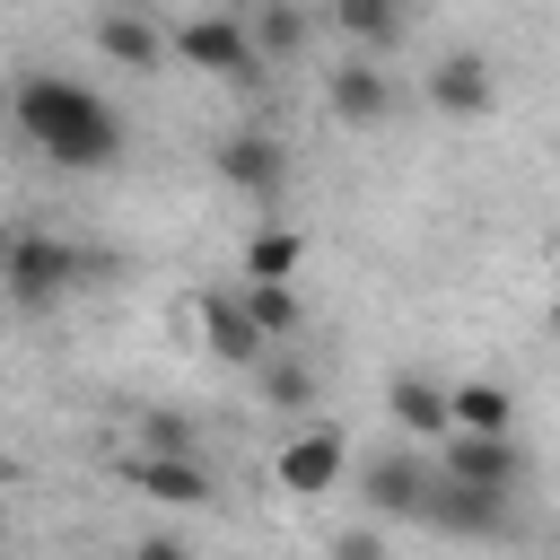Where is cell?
Instances as JSON below:
<instances>
[{"instance_id": "277c9868", "label": "cell", "mask_w": 560, "mask_h": 560, "mask_svg": "<svg viewBox=\"0 0 560 560\" xmlns=\"http://www.w3.org/2000/svg\"><path fill=\"white\" fill-rule=\"evenodd\" d=\"M175 52H184L192 70H210V79H236V88L262 79V44H254L236 18H192V26L175 35Z\"/></svg>"}, {"instance_id": "9c48e42d", "label": "cell", "mask_w": 560, "mask_h": 560, "mask_svg": "<svg viewBox=\"0 0 560 560\" xmlns=\"http://www.w3.org/2000/svg\"><path fill=\"white\" fill-rule=\"evenodd\" d=\"M490 96H499V79H490V61H481V52H446V61L429 70V105H438V114H455V122L490 114Z\"/></svg>"}, {"instance_id": "2e32d148", "label": "cell", "mask_w": 560, "mask_h": 560, "mask_svg": "<svg viewBox=\"0 0 560 560\" xmlns=\"http://www.w3.org/2000/svg\"><path fill=\"white\" fill-rule=\"evenodd\" d=\"M508 420H516V394L508 385H490V376L455 385V429H508Z\"/></svg>"}, {"instance_id": "6da1fadb", "label": "cell", "mask_w": 560, "mask_h": 560, "mask_svg": "<svg viewBox=\"0 0 560 560\" xmlns=\"http://www.w3.org/2000/svg\"><path fill=\"white\" fill-rule=\"evenodd\" d=\"M9 114L35 140V158H52V166H79L88 175V166H114L122 158V114L96 88L61 79V70H26L18 96H9Z\"/></svg>"}, {"instance_id": "5b68a950", "label": "cell", "mask_w": 560, "mask_h": 560, "mask_svg": "<svg viewBox=\"0 0 560 560\" xmlns=\"http://www.w3.org/2000/svg\"><path fill=\"white\" fill-rule=\"evenodd\" d=\"M192 324H201V341H210L228 368H262V350H271V332L254 324L245 289H236V298H228V289H201V298H192Z\"/></svg>"}, {"instance_id": "8992f818", "label": "cell", "mask_w": 560, "mask_h": 560, "mask_svg": "<svg viewBox=\"0 0 560 560\" xmlns=\"http://www.w3.org/2000/svg\"><path fill=\"white\" fill-rule=\"evenodd\" d=\"M446 472L455 481H472V490H516L525 481V455L508 446V429H446Z\"/></svg>"}, {"instance_id": "7a4b0ae2", "label": "cell", "mask_w": 560, "mask_h": 560, "mask_svg": "<svg viewBox=\"0 0 560 560\" xmlns=\"http://www.w3.org/2000/svg\"><path fill=\"white\" fill-rule=\"evenodd\" d=\"M79 280H88V254L61 245V236H9V245H0V289H9L26 315L61 306Z\"/></svg>"}, {"instance_id": "603a6c76", "label": "cell", "mask_w": 560, "mask_h": 560, "mask_svg": "<svg viewBox=\"0 0 560 560\" xmlns=\"http://www.w3.org/2000/svg\"><path fill=\"white\" fill-rule=\"evenodd\" d=\"M0 245H9V236H0Z\"/></svg>"}, {"instance_id": "e0dca14e", "label": "cell", "mask_w": 560, "mask_h": 560, "mask_svg": "<svg viewBox=\"0 0 560 560\" xmlns=\"http://www.w3.org/2000/svg\"><path fill=\"white\" fill-rule=\"evenodd\" d=\"M245 306H254V324H262L271 341L298 332V298H289V280H245Z\"/></svg>"}, {"instance_id": "7c38bea8", "label": "cell", "mask_w": 560, "mask_h": 560, "mask_svg": "<svg viewBox=\"0 0 560 560\" xmlns=\"http://www.w3.org/2000/svg\"><path fill=\"white\" fill-rule=\"evenodd\" d=\"M385 411H394L411 438H446V429H455V394L429 385V376H394V385H385Z\"/></svg>"}, {"instance_id": "8fae6325", "label": "cell", "mask_w": 560, "mask_h": 560, "mask_svg": "<svg viewBox=\"0 0 560 560\" xmlns=\"http://www.w3.org/2000/svg\"><path fill=\"white\" fill-rule=\"evenodd\" d=\"M324 105H332L341 122H385V114H394V79H385L376 61H341V70L324 79Z\"/></svg>"}, {"instance_id": "44dd1931", "label": "cell", "mask_w": 560, "mask_h": 560, "mask_svg": "<svg viewBox=\"0 0 560 560\" xmlns=\"http://www.w3.org/2000/svg\"><path fill=\"white\" fill-rule=\"evenodd\" d=\"M332 551H341V560H376V551H385V534H376V525H359V534H341Z\"/></svg>"}, {"instance_id": "d6986e66", "label": "cell", "mask_w": 560, "mask_h": 560, "mask_svg": "<svg viewBox=\"0 0 560 560\" xmlns=\"http://www.w3.org/2000/svg\"><path fill=\"white\" fill-rule=\"evenodd\" d=\"M254 44H262V52H280V61H289V52H298V44H306V18H298V9H289V0H271V9H262V18H254Z\"/></svg>"}, {"instance_id": "ac0fdd59", "label": "cell", "mask_w": 560, "mask_h": 560, "mask_svg": "<svg viewBox=\"0 0 560 560\" xmlns=\"http://www.w3.org/2000/svg\"><path fill=\"white\" fill-rule=\"evenodd\" d=\"M289 271H298V236L289 228H262L245 245V280H289Z\"/></svg>"}, {"instance_id": "4fadbf2b", "label": "cell", "mask_w": 560, "mask_h": 560, "mask_svg": "<svg viewBox=\"0 0 560 560\" xmlns=\"http://www.w3.org/2000/svg\"><path fill=\"white\" fill-rule=\"evenodd\" d=\"M96 52L122 61V70H158V61H166V35H158L140 9H114V18H96Z\"/></svg>"}, {"instance_id": "3957f363", "label": "cell", "mask_w": 560, "mask_h": 560, "mask_svg": "<svg viewBox=\"0 0 560 560\" xmlns=\"http://www.w3.org/2000/svg\"><path fill=\"white\" fill-rule=\"evenodd\" d=\"M122 481H131L140 499H158V508H210V490H219L192 446H140V455L122 464Z\"/></svg>"}, {"instance_id": "ba28073f", "label": "cell", "mask_w": 560, "mask_h": 560, "mask_svg": "<svg viewBox=\"0 0 560 560\" xmlns=\"http://www.w3.org/2000/svg\"><path fill=\"white\" fill-rule=\"evenodd\" d=\"M219 175H228L236 192L271 201V192L289 184V149H280L271 131H228V140H219Z\"/></svg>"}, {"instance_id": "5bb4252c", "label": "cell", "mask_w": 560, "mask_h": 560, "mask_svg": "<svg viewBox=\"0 0 560 560\" xmlns=\"http://www.w3.org/2000/svg\"><path fill=\"white\" fill-rule=\"evenodd\" d=\"M402 18H411L402 0H332V26H341L350 44H368V52H385V44L402 35Z\"/></svg>"}, {"instance_id": "9a60e30c", "label": "cell", "mask_w": 560, "mask_h": 560, "mask_svg": "<svg viewBox=\"0 0 560 560\" xmlns=\"http://www.w3.org/2000/svg\"><path fill=\"white\" fill-rule=\"evenodd\" d=\"M262 402H271V411H306V402H315V368L289 359V350H280V359L262 350Z\"/></svg>"}, {"instance_id": "7402d4cb", "label": "cell", "mask_w": 560, "mask_h": 560, "mask_svg": "<svg viewBox=\"0 0 560 560\" xmlns=\"http://www.w3.org/2000/svg\"><path fill=\"white\" fill-rule=\"evenodd\" d=\"M0 534H9V516H0Z\"/></svg>"}, {"instance_id": "ffe728a7", "label": "cell", "mask_w": 560, "mask_h": 560, "mask_svg": "<svg viewBox=\"0 0 560 560\" xmlns=\"http://www.w3.org/2000/svg\"><path fill=\"white\" fill-rule=\"evenodd\" d=\"M140 446H192V420L184 411H149L140 420Z\"/></svg>"}, {"instance_id": "52a82bcc", "label": "cell", "mask_w": 560, "mask_h": 560, "mask_svg": "<svg viewBox=\"0 0 560 560\" xmlns=\"http://www.w3.org/2000/svg\"><path fill=\"white\" fill-rule=\"evenodd\" d=\"M341 472H350L341 429H298V438L280 446V490H289V499H324Z\"/></svg>"}, {"instance_id": "30bf717a", "label": "cell", "mask_w": 560, "mask_h": 560, "mask_svg": "<svg viewBox=\"0 0 560 560\" xmlns=\"http://www.w3.org/2000/svg\"><path fill=\"white\" fill-rule=\"evenodd\" d=\"M429 490H438V464H420V455H376L368 464V499L385 516H420L429 525Z\"/></svg>"}]
</instances>
